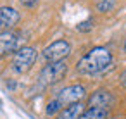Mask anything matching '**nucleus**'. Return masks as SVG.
Listing matches in <instances>:
<instances>
[{
  "instance_id": "nucleus-1",
  "label": "nucleus",
  "mask_w": 126,
  "mask_h": 119,
  "mask_svg": "<svg viewBox=\"0 0 126 119\" xmlns=\"http://www.w3.org/2000/svg\"><path fill=\"white\" fill-rule=\"evenodd\" d=\"M110 60L112 55L105 47H95L85 57H81V60L78 62V71L83 74H95L104 71L110 64Z\"/></svg>"
},
{
  "instance_id": "nucleus-2",
  "label": "nucleus",
  "mask_w": 126,
  "mask_h": 119,
  "mask_svg": "<svg viewBox=\"0 0 126 119\" xmlns=\"http://www.w3.org/2000/svg\"><path fill=\"white\" fill-rule=\"evenodd\" d=\"M66 73H67V64H66L64 60L48 62V64L42 69V73H40V76H38V81H40V85L48 86V85H54V83L61 81V79L66 76Z\"/></svg>"
},
{
  "instance_id": "nucleus-3",
  "label": "nucleus",
  "mask_w": 126,
  "mask_h": 119,
  "mask_svg": "<svg viewBox=\"0 0 126 119\" xmlns=\"http://www.w3.org/2000/svg\"><path fill=\"white\" fill-rule=\"evenodd\" d=\"M35 60H36V50L33 47H23L16 52L14 60H12V67L16 73H26L31 69Z\"/></svg>"
},
{
  "instance_id": "nucleus-4",
  "label": "nucleus",
  "mask_w": 126,
  "mask_h": 119,
  "mask_svg": "<svg viewBox=\"0 0 126 119\" xmlns=\"http://www.w3.org/2000/svg\"><path fill=\"white\" fill-rule=\"evenodd\" d=\"M85 88L81 86V85H71V86H66V88H62L59 93H57V100H59V104L62 105V107H67V105H71V104H76V102H79L83 97H85Z\"/></svg>"
},
{
  "instance_id": "nucleus-5",
  "label": "nucleus",
  "mask_w": 126,
  "mask_h": 119,
  "mask_svg": "<svg viewBox=\"0 0 126 119\" xmlns=\"http://www.w3.org/2000/svg\"><path fill=\"white\" fill-rule=\"evenodd\" d=\"M71 52V45L66 42V40H57L54 43H50L45 50H43V57L48 60V62H59L62 60L66 55H69Z\"/></svg>"
},
{
  "instance_id": "nucleus-6",
  "label": "nucleus",
  "mask_w": 126,
  "mask_h": 119,
  "mask_svg": "<svg viewBox=\"0 0 126 119\" xmlns=\"http://www.w3.org/2000/svg\"><path fill=\"white\" fill-rule=\"evenodd\" d=\"M19 45V35L16 31H0V55H7L14 52Z\"/></svg>"
},
{
  "instance_id": "nucleus-7",
  "label": "nucleus",
  "mask_w": 126,
  "mask_h": 119,
  "mask_svg": "<svg viewBox=\"0 0 126 119\" xmlns=\"http://www.w3.org/2000/svg\"><path fill=\"white\" fill-rule=\"evenodd\" d=\"M19 21V12L12 7H0V30L12 28Z\"/></svg>"
},
{
  "instance_id": "nucleus-8",
  "label": "nucleus",
  "mask_w": 126,
  "mask_h": 119,
  "mask_svg": "<svg viewBox=\"0 0 126 119\" xmlns=\"http://www.w3.org/2000/svg\"><path fill=\"white\" fill-rule=\"evenodd\" d=\"M112 104V95L105 90H98L95 91L90 98H88V105L90 107H102V109H107L109 105Z\"/></svg>"
},
{
  "instance_id": "nucleus-9",
  "label": "nucleus",
  "mask_w": 126,
  "mask_h": 119,
  "mask_svg": "<svg viewBox=\"0 0 126 119\" xmlns=\"http://www.w3.org/2000/svg\"><path fill=\"white\" fill-rule=\"evenodd\" d=\"M83 107H85V105H83L81 102L71 104V105L64 107V109L59 112V116H57L55 119H79L81 114H83Z\"/></svg>"
},
{
  "instance_id": "nucleus-10",
  "label": "nucleus",
  "mask_w": 126,
  "mask_h": 119,
  "mask_svg": "<svg viewBox=\"0 0 126 119\" xmlns=\"http://www.w3.org/2000/svg\"><path fill=\"white\" fill-rule=\"evenodd\" d=\"M107 109H102V107H90L88 110H85L81 114L79 119H105L107 117Z\"/></svg>"
},
{
  "instance_id": "nucleus-11",
  "label": "nucleus",
  "mask_w": 126,
  "mask_h": 119,
  "mask_svg": "<svg viewBox=\"0 0 126 119\" xmlns=\"http://www.w3.org/2000/svg\"><path fill=\"white\" fill-rule=\"evenodd\" d=\"M59 110H62V105L59 104V100H57V98L50 100V102H48V105H47V109H45L47 116H54V114H55V112H59Z\"/></svg>"
},
{
  "instance_id": "nucleus-12",
  "label": "nucleus",
  "mask_w": 126,
  "mask_h": 119,
  "mask_svg": "<svg viewBox=\"0 0 126 119\" xmlns=\"http://www.w3.org/2000/svg\"><path fill=\"white\" fill-rule=\"evenodd\" d=\"M116 4V0H97V9L100 12H109Z\"/></svg>"
},
{
  "instance_id": "nucleus-13",
  "label": "nucleus",
  "mask_w": 126,
  "mask_h": 119,
  "mask_svg": "<svg viewBox=\"0 0 126 119\" xmlns=\"http://www.w3.org/2000/svg\"><path fill=\"white\" fill-rule=\"evenodd\" d=\"M78 30H79V31H88V30H92V19H88V21L81 23V24L78 26Z\"/></svg>"
},
{
  "instance_id": "nucleus-14",
  "label": "nucleus",
  "mask_w": 126,
  "mask_h": 119,
  "mask_svg": "<svg viewBox=\"0 0 126 119\" xmlns=\"http://www.w3.org/2000/svg\"><path fill=\"white\" fill-rule=\"evenodd\" d=\"M19 2H21L23 5H26V7H33V5L38 2V0H19Z\"/></svg>"
},
{
  "instance_id": "nucleus-15",
  "label": "nucleus",
  "mask_w": 126,
  "mask_h": 119,
  "mask_svg": "<svg viewBox=\"0 0 126 119\" xmlns=\"http://www.w3.org/2000/svg\"><path fill=\"white\" fill-rule=\"evenodd\" d=\"M119 79H121V85H123V86H126V71H123V73H121V78H119Z\"/></svg>"
},
{
  "instance_id": "nucleus-16",
  "label": "nucleus",
  "mask_w": 126,
  "mask_h": 119,
  "mask_svg": "<svg viewBox=\"0 0 126 119\" xmlns=\"http://www.w3.org/2000/svg\"><path fill=\"white\" fill-rule=\"evenodd\" d=\"M124 52H126V43H124Z\"/></svg>"
}]
</instances>
